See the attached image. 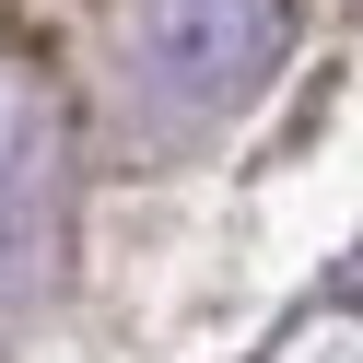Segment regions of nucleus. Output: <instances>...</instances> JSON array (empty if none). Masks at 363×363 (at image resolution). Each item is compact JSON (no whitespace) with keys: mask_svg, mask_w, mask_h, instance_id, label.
<instances>
[{"mask_svg":"<svg viewBox=\"0 0 363 363\" xmlns=\"http://www.w3.org/2000/svg\"><path fill=\"white\" fill-rule=\"evenodd\" d=\"M340 305L363 316V246H352V258H340Z\"/></svg>","mask_w":363,"mask_h":363,"instance_id":"2","label":"nucleus"},{"mask_svg":"<svg viewBox=\"0 0 363 363\" xmlns=\"http://www.w3.org/2000/svg\"><path fill=\"white\" fill-rule=\"evenodd\" d=\"M281 48H293V0H141V59L188 106H235Z\"/></svg>","mask_w":363,"mask_h":363,"instance_id":"1","label":"nucleus"}]
</instances>
